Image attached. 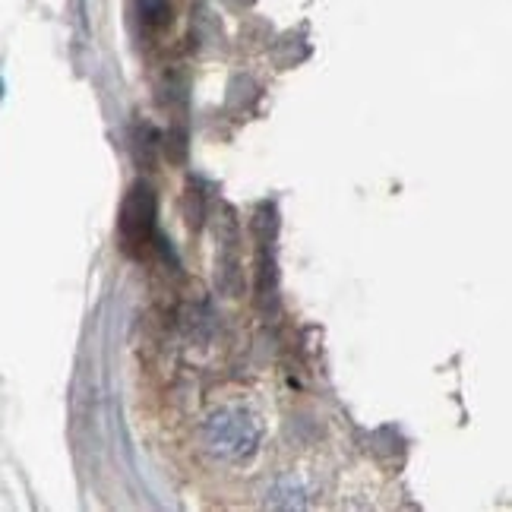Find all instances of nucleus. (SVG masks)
I'll return each mask as SVG.
<instances>
[{
	"label": "nucleus",
	"mask_w": 512,
	"mask_h": 512,
	"mask_svg": "<svg viewBox=\"0 0 512 512\" xmlns=\"http://www.w3.org/2000/svg\"><path fill=\"white\" fill-rule=\"evenodd\" d=\"M155 228V193L149 187H133L121 209V241L130 253H143Z\"/></svg>",
	"instance_id": "f03ea898"
},
{
	"label": "nucleus",
	"mask_w": 512,
	"mask_h": 512,
	"mask_svg": "<svg viewBox=\"0 0 512 512\" xmlns=\"http://www.w3.org/2000/svg\"><path fill=\"white\" fill-rule=\"evenodd\" d=\"M263 433H266V427L253 408H247L241 402H225L206 418L203 446L215 462L241 465L260 449Z\"/></svg>",
	"instance_id": "f257e3e1"
},
{
	"label": "nucleus",
	"mask_w": 512,
	"mask_h": 512,
	"mask_svg": "<svg viewBox=\"0 0 512 512\" xmlns=\"http://www.w3.org/2000/svg\"><path fill=\"white\" fill-rule=\"evenodd\" d=\"M140 19L146 29H162L171 19V4L168 0H140Z\"/></svg>",
	"instance_id": "7ed1b4c3"
}]
</instances>
